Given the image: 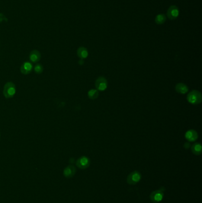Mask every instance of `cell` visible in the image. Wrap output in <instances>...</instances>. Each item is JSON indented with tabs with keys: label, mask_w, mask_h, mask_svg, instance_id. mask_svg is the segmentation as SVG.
<instances>
[{
	"label": "cell",
	"mask_w": 202,
	"mask_h": 203,
	"mask_svg": "<svg viewBox=\"0 0 202 203\" xmlns=\"http://www.w3.org/2000/svg\"><path fill=\"white\" fill-rule=\"evenodd\" d=\"M16 85L13 82L9 81L6 83L4 86L3 89V95L7 99L12 98L16 95Z\"/></svg>",
	"instance_id": "6da1fadb"
},
{
	"label": "cell",
	"mask_w": 202,
	"mask_h": 203,
	"mask_svg": "<svg viewBox=\"0 0 202 203\" xmlns=\"http://www.w3.org/2000/svg\"><path fill=\"white\" fill-rule=\"evenodd\" d=\"M187 99L193 105H198L202 102V94L197 90H193L188 94Z\"/></svg>",
	"instance_id": "7a4b0ae2"
},
{
	"label": "cell",
	"mask_w": 202,
	"mask_h": 203,
	"mask_svg": "<svg viewBox=\"0 0 202 203\" xmlns=\"http://www.w3.org/2000/svg\"><path fill=\"white\" fill-rule=\"evenodd\" d=\"M142 178V175L139 172L135 170L130 174L127 177V183L130 185H134L138 184Z\"/></svg>",
	"instance_id": "3957f363"
},
{
	"label": "cell",
	"mask_w": 202,
	"mask_h": 203,
	"mask_svg": "<svg viewBox=\"0 0 202 203\" xmlns=\"http://www.w3.org/2000/svg\"><path fill=\"white\" fill-rule=\"evenodd\" d=\"M76 165L79 169H87L90 166V159L86 156H81L77 160Z\"/></svg>",
	"instance_id": "277c9868"
},
{
	"label": "cell",
	"mask_w": 202,
	"mask_h": 203,
	"mask_svg": "<svg viewBox=\"0 0 202 203\" xmlns=\"http://www.w3.org/2000/svg\"><path fill=\"white\" fill-rule=\"evenodd\" d=\"M164 196V195L163 192L159 190L151 192L149 195V198L152 203H160L163 200Z\"/></svg>",
	"instance_id": "5b68a950"
},
{
	"label": "cell",
	"mask_w": 202,
	"mask_h": 203,
	"mask_svg": "<svg viewBox=\"0 0 202 203\" xmlns=\"http://www.w3.org/2000/svg\"><path fill=\"white\" fill-rule=\"evenodd\" d=\"M179 16V9L175 6H171L169 7L167 12V16L170 20H175Z\"/></svg>",
	"instance_id": "8992f818"
},
{
	"label": "cell",
	"mask_w": 202,
	"mask_h": 203,
	"mask_svg": "<svg viewBox=\"0 0 202 203\" xmlns=\"http://www.w3.org/2000/svg\"><path fill=\"white\" fill-rule=\"evenodd\" d=\"M107 81L106 79L103 77H100L96 80L95 86L96 89L99 91H104L107 87Z\"/></svg>",
	"instance_id": "52a82bcc"
},
{
	"label": "cell",
	"mask_w": 202,
	"mask_h": 203,
	"mask_svg": "<svg viewBox=\"0 0 202 203\" xmlns=\"http://www.w3.org/2000/svg\"><path fill=\"white\" fill-rule=\"evenodd\" d=\"M33 65L31 62L26 61L24 62L21 66L20 67V71L24 75H28V74L30 73L33 70Z\"/></svg>",
	"instance_id": "ba28073f"
},
{
	"label": "cell",
	"mask_w": 202,
	"mask_h": 203,
	"mask_svg": "<svg viewBox=\"0 0 202 203\" xmlns=\"http://www.w3.org/2000/svg\"><path fill=\"white\" fill-rule=\"evenodd\" d=\"M76 173V168L73 165H69L63 170V175L67 178L73 177Z\"/></svg>",
	"instance_id": "9c48e42d"
},
{
	"label": "cell",
	"mask_w": 202,
	"mask_h": 203,
	"mask_svg": "<svg viewBox=\"0 0 202 203\" xmlns=\"http://www.w3.org/2000/svg\"><path fill=\"white\" fill-rule=\"evenodd\" d=\"M41 58L40 52L38 50L34 49L31 51L29 54V60L32 63H37L39 62Z\"/></svg>",
	"instance_id": "30bf717a"
},
{
	"label": "cell",
	"mask_w": 202,
	"mask_h": 203,
	"mask_svg": "<svg viewBox=\"0 0 202 203\" xmlns=\"http://www.w3.org/2000/svg\"><path fill=\"white\" fill-rule=\"evenodd\" d=\"M185 137L188 141L193 142V141H195L197 140L198 134L195 130H189L185 133Z\"/></svg>",
	"instance_id": "8fae6325"
},
{
	"label": "cell",
	"mask_w": 202,
	"mask_h": 203,
	"mask_svg": "<svg viewBox=\"0 0 202 203\" xmlns=\"http://www.w3.org/2000/svg\"><path fill=\"white\" fill-rule=\"evenodd\" d=\"M175 90L177 93H180V94H185L188 92L189 91V88L188 87L184 85V83H178L175 86Z\"/></svg>",
	"instance_id": "7c38bea8"
},
{
	"label": "cell",
	"mask_w": 202,
	"mask_h": 203,
	"mask_svg": "<svg viewBox=\"0 0 202 203\" xmlns=\"http://www.w3.org/2000/svg\"><path fill=\"white\" fill-rule=\"evenodd\" d=\"M77 55L81 59H85L88 55V52L85 47H79L77 49Z\"/></svg>",
	"instance_id": "4fadbf2b"
},
{
	"label": "cell",
	"mask_w": 202,
	"mask_h": 203,
	"mask_svg": "<svg viewBox=\"0 0 202 203\" xmlns=\"http://www.w3.org/2000/svg\"><path fill=\"white\" fill-rule=\"evenodd\" d=\"M191 152L195 155H200L202 152V145L200 143H197L191 146Z\"/></svg>",
	"instance_id": "5bb4252c"
},
{
	"label": "cell",
	"mask_w": 202,
	"mask_h": 203,
	"mask_svg": "<svg viewBox=\"0 0 202 203\" xmlns=\"http://www.w3.org/2000/svg\"><path fill=\"white\" fill-rule=\"evenodd\" d=\"M166 20H167V17L165 14H159L155 17V22L157 24H163L165 22Z\"/></svg>",
	"instance_id": "9a60e30c"
},
{
	"label": "cell",
	"mask_w": 202,
	"mask_h": 203,
	"mask_svg": "<svg viewBox=\"0 0 202 203\" xmlns=\"http://www.w3.org/2000/svg\"><path fill=\"white\" fill-rule=\"evenodd\" d=\"M98 95H99V93H98V91L97 90L91 89V90H89L88 92V96L91 100L96 99L98 97Z\"/></svg>",
	"instance_id": "2e32d148"
},
{
	"label": "cell",
	"mask_w": 202,
	"mask_h": 203,
	"mask_svg": "<svg viewBox=\"0 0 202 203\" xmlns=\"http://www.w3.org/2000/svg\"><path fill=\"white\" fill-rule=\"evenodd\" d=\"M34 71L36 73L40 74L43 71V67L40 64H36L34 67Z\"/></svg>",
	"instance_id": "e0dca14e"
},
{
	"label": "cell",
	"mask_w": 202,
	"mask_h": 203,
	"mask_svg": "<svg viewBox=\"0 0 202 203\" xmlns=\"http://www.w3.org/2000/svg\"><path fill=\"white\" fill-rule=\"evenodd\" d=\"M0 137H1V135H0Z\"/></svg>",
	"instance_id": "ac0fdd59"
}]
</instances>
